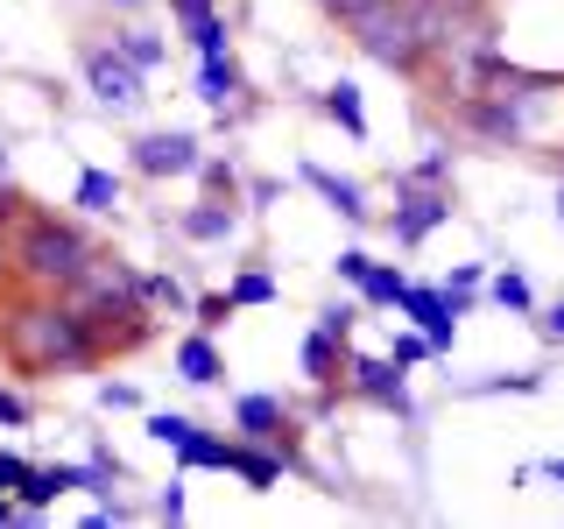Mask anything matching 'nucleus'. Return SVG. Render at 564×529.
Returning <instances> with one entry per match:
<instances>
[{
  "label": "nucleus",
  "instance_id": "obj_10",
  "mask_svg": "<svg viewBox=\"0 0 564 529\" xmlns=\"http://www.w3.org/2000/svg\"><path fill=\"white\" fill-rule=\"evenodd\" d=\"M176 452H184V466H226V458H234V445H219V438H198V431H191Z\"/></svg>",
  "mask_w": 564,
  "mask_h": 529
},
{
  "label": "nucleus",
  "instance_id": "obj_23",
  "mask_svg": "<svg viewBox=\"0 0 564 529\" xmlns=\"http://www.w3.org/2000/svg\"><path fill=\"white\" fill-rule=\"evenodd\" d=\"M29 410H22V396H0V423H22Z\"/></svg>",
  "mask_w": 564,
  "mask_h": 529
},
{
  "label": "nucleus",
  "instance_id": "obj_21",
  "mask_svg": "<svg viewBox=\"0 0 564 529\" xmlns=\"http://www.w3.org/2000/svg\"><path fill=\"white\" fill-rule=\"evenodd\" d=\"M198 317H205V325H219V317H234V296H205V304H198Z\"/></svg>",
  "mask_w": 564,
  "mask_h": 529
},
{
  "label": "nucleus",
  "instance_id": "obj_18",
  "mask_svg": "<svg viewBox=\"0 0 564 529\" xmlns=\"http://www.w3.org/2000/svg\"><path fill=\"white\" fill-rule=\"evenodd\" d=\"M494 296H501L508 311H529V282L522 276H494Z\"/></svg>",
  "mask_w": 564,
  "mask_h": 529
},
{
  "label": "nucleus",
  "instance_id": "obj_22",
  "mask_svg": "<svg viewBox=\"0 0 564 529\" xmlns=\"http://www.w3.org/2000/svg\"><path fill=\"white\" fill-rule=\"evenodd\" d=\"M423 353H431V339H402V346H395V367H410V360H423Z\"/></svg>",
  "mask_w": 564,
  "mask_h": 529
},
{
  "label": "nucleus",
  "instance_id": "obj_1",
  "mask_svg": "<svg viewBox=\"0 0 564 529\" xmlns=\"http://www.w3.org/2000/svg\"><path fill=\"white\" fill-rule=\"evenodd\" d=\"M395 304L423 325V339H431V346H452V332H458V304H452V290H445V296H437V290H402Z\"/></svg>",
  "mask_w": 564,
  "mask_h": 529
},
{
  "label": "nucleus",
  "instance_id": "obj_11",
  "mask_svg": "<svg viewBox=\"0 0 564 529\" xmlns=\"http://www.w3.org/2000/svg\"><path fill=\"white\" fill-rule=\"evenodd\" d=\"M360 290L375 296V304H395L402 290H410V282H402V269H375V261H367V276H360Z\"/></svg>",
  "mask_w": 564,
  "mask_h": 529
},
{
  "label": "nucleus",
  "instance_id": "obj_26",
  "mask_svg": "<svg viewBox=\"0 0 564 529\" xmlns=\"http://www.w3.org/2000/svg\"><path fill=\"white\" fill-rule=\"evenodd\" d=\"M332 8H367V0H332Z\"/></svg>",
  "mask_w": 564,
  "mask_h": 529
},
{
  "label": "nucleus",
  "instance_id": "obj_24",
  "mask_svg": "<svg viewBox=\"0 0 564 529\" xmlns=\"http://www.w3.org/2000/svg\"><path fill=\"white\" fill-rule=\"evenodd\" d=\"M551 332H557V339H564V304H557V311H551Z\"/></svg>",
  "mask_w": 564,
  "mask_h": 529
},
{
  "label": "nucleus",
  "instance_id": "obj_4",
  "mask_svg": "<svg viewBox=\"0 0 564 529\" xmlns=\"http://www.w3.org/2000/svg\"><path fill=\"white\" fill-rule=\"evenodd\" d=\"M134 163L149 170V176L191 170V163H198V141H191V134H149V141H141V149H134Z\"/></svg>",
  "mask_w": 564,
  "mask_h": 529
},
{
  "label": "nucleus",
  "instance_id": "obj_12",
  "mask_svg": "<svg viewBox=\"0 0 564 529\" xmlns=\"http://www.w3.org/2000/svg\"><path fill=\"white\" fill-rule=\"evenodd\" d=\"M325 106H332V120H346L352 134H367V114H360V93H352V85H332Z\"/></svg>",
  "mask_w": 564,
  "mask_h": 529
},
{
  "label": "nucleus",
  "instance_id": "obj_16",
  "mask_svg": "<svg viewBox=\"0 0 564 529\" xmlns=\"http://www.w3.org/2000/svg\"><path fill=\"white\" fill-rule=\"evenodd\" d=\"M269 296H275L269 276H240V282H234V304H269Z\"/></svg>",
  "mask_w": 564,
  "mask_h": 529
},
{
  "label": "nucleus",
  "instance_id": "obj_27",
  "mask_svg": "<svg viewBox=\"0 0 564 529\" xmlns=\"http://www.w3.org/2000/svg\"><path fill=\"white\" fill-rule=\"evenodd\" d=\"M0 522H8V494H0Z\"/></svg>",
  "mask_w": 564,
  "mask_h": 529
},
{
  "label": "nucleus",
  "instance_id": "obj_8",
  "mask_svg": "<svg viewBox=\"0 0 564 529\" xmlns=\"http://www.w3.org/2000/svg\"><path fill=\"white\" fill-rule=\"evenodd\" d=\"M311 184H317V191H325V198H332V205H339V212H346V219H360V212H367V205H360V184H346V176H325V170H311Z\"/></svg>",
  "mask_w": 564,
  "mask_h": 529
},
{
  "label": "nucleus",
  "instance_id": "obj_2",
  "mask_svg": "<svg viewBox=\"0 0 564 529\" xmlns=\"http://www.w3.org/2000/svg\"><path fill=\"white\" fill-rule=\"evenodd\" d=\"M78 234H57V226H35L29 234V269L35 276H78Z\"/></svg>",
  "mask_w": 564,
  "mask_h": 529
},
{
  "label": "nucleus",
  "instance_id": "obj_9",
  "mask_svg": "<svg viewBox=\"0 0 564 529\" xmlns=\"http://www.w3.org/2000/svg\"><path fill=\"white\" fill-rule=\"evenodd\" d=\"M437 219H445V205H437V198H416V205H410V212L395 219V234H402V240H423V234H431Z\"/></svg>",
  "mask_w": 564,
  "mask_h": 529
},
{
  "label": "nucleus",
  "instance_id": "obj_25",
  "mask_svg": "<svg viewBox=\"0 0 564 529\" xmlns=\"http://www.w3.org/2000/svg\"><path fill=\"white\" fill-rule=\"evenodd\" d=\"M543 473H551V481H564V458H551V466H543Z\"/></svg>",
  "mask_w": 564,
  "mask_h": 529
},
{
  "label": "nucleus",
  "instance_id": "obj_6",
  "mask_svg": "<svg viewBox=\"0 0 564 529\" xmlns=\"http://www.w3.org/2000/svg\"><path fill=\"white\" fill-rule=\"evenodd\" d=\"M184 14H191V35H198V50H205V57H219V43H226L219 14H212L205 0H184Z\"/></svg>",
  "mask_w": 564,
  "mask_h": 529
},
{
  "label": "nucleus",
  "instance_id": "obj_7",
  "mask_svg": "<svg viewBox=\"0 0 564 529\" xmlns=\"http://www.w3.org/2000/svg\"><path fill=\"white\" fill-rule=\"evenodd\" d=\"M176 367H184V381H212L219 375V353H212L205 339H184L176 346Z\"/></svg>",
  "mask_w": 564,
  "mask_h": 529
},
{
  "label": "nucleus",
  "instance_id": "obj_13",
  "mask_svg": "<svg viewBox=\"0 0 564 529\" xmlns=\"http://www.w3.org/2000/svg\"><path fill=\"white\" fill-rule=\"evenodd\" d=\"M352 375H360V388H367V396H395V367H388V360H360V367H352Z\"/></svg>",
  "mask_w": 564,
  "mask_h": 529
},
{
  "label": "nucleus",
  "instance_id": "obj_19",
  "mask_svg": "<svg viewBox=\"0 0 564 529\" xmlns=\"http://www.w3.org/2000/svg\"><path fill=\"white\" fill-rule=\"evenodd\" d=\"M226 226H234V212H191V234H198V240L226 234Z\"/></svg>",
  "mask_w": 564,
  "mask_h": 529
},
{
  "label": "nucleus",
  "instance_id": "obj_5",
  "mask_svg": "<svg viewBox=\"0 0 564 529\" xmlns=\"http://www.w3.org/2000/svg\"><path fill=\"white\" fill-rule=\"evenodd\" d=\"M78 205H85V212H113V205H120V184H113L106 170H85V176H78Z\"/></svg>",
  "mask_w": 564,
  "mask_h": 529
},
{
  "label": "nucleus",
  "instance_id": "obj_15",
  "mask_svg": "<svg viewBox=\"0 0 564 529\" xmlns=\"http://www.w3.org/2000/svg\"><path fill=\"white\" fill-rule=\"evenodd\" d=\"M275 417H282V410H275L269 396H247V402H240V423H247V431H261V438L275 431Z\"/></svg>",
  "mask_w": 564,
  "mask_h": 529
},
{
  "label": "nucleus",
  "instance_id": "obj_20",
  "mask_svg": "<svg viewBox=\"0 0 564 529\" xmlns=\"http://www.w3.org/2000/svg\"><path fill=\"white\" fill-rule=\"evenodd\" d=\"M22 473H29L22 458H14V452H0V494H8V487H22Z\"/></svg>",
  "mask_w": 564,
  "mask_h": 529
},
{
  "label": "nucleus",
  "instance_id": "obj_28",
  "mask_svg": "<svg viewBox=\"0 0 564 529\" xmlns=\"http://www.w3.org/2000/svg\"><path fill=\"white\" fill-rule=\"evenodd\" d=\"M557 212H564V198H557Z\"/></svg>",
  "mask_w": 564,
  "mask_h": 529
},
{
  "label": "nucleus",
  "instance_id": "obj_3",
  "mask_svg": "<svg viewBox=\"0 0 564 529\" xmlns=\"http://www.w3.org/2000/svg\"><path fill=\"white\" fill-rule=\"evenodd\" d=\"M85 78H93V93H99V99H113V106L141 99V78H134V64H128V57H106V50H93V57H85Z\"/></svg>",
  "mask_w": 564,
  "mask_h": 529
},
{
  "label": "nucleus",
  "instance_id": "obj_17",
  "mask_svg": "<svg viewBox=\"0 0 564 529\" xmlns=\"http://www.w3.org/2000/svg\"><path fill=\"white\" fill-rule=\"evenodd\" d=\"M149 431L163 438V445H184V438L198 431V423H191V417H149Z\"/></svg>",
  "mask_w": 564,
  "mask_h": 529
},
{
  "label": "nucleus",
  "instance_id": "obj_14",
  "mask_svg": "<svg viewBox=\"0 0 564 529\" xmlns=\"http://www.w3.org/2000/svg\"><path fill=\"white\" fill-rule=\"evenodd\" d=\"M198 85H205V99L219 106L226 93H234V64H219V57H205V71H198Z\"/></svg>",
  "mask_w": 564,
  "mask_h": 529
}]
</instances>
